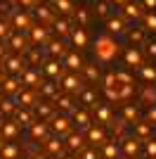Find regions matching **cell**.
Here are the masks:
<instances>
[{
    "mask_svg": "<svg viewBox=\"0 0 156 159\" xmlns=\"http://www.w3.org/2000/svg\"><path fill=\"white\" fill-rule=\"evenodd\" d=\"M118 55V43L111 36H97L95 40V57L99 62H111Z\"/></svg>",
    "mask_w": 156,
    "mask_h": 159,
    "instance_id": "6da1fadb",
    "label": "cell"
},
{
    "mask_svg": "<svg viewBox=\"0 0 156 159\" xmlns=\"http://www.w3.org/2000/svg\"><path fill=\"white\" fill-rule=\"evenodd\" d=\"M52 131L57 133V135H69L71 133V124L73 119H69V116H64V114H59V116H52Z\"/></svg>",
    "mask_w": 156,
    "mask_h": 159,
    "instance_id": "7a4b0ae2",
    "label": "cell"
},
{
    "mask_svg": "<svg viewBox=\"0 0 156 159\" xmlns=\"http://www.w3.org/2000/svg\"><path fill=\"white\" fill-rule=\"evenodd\" d=\"M0 88H2V93H5V95H14V98H17L26 86L21 83V79H2V81H0Z\"/></svg>",
    "mask_w": 156,
    "mask_h": 159,
    "instance_id": "3957f363",
    "label": "cell"
},
{
    "mask_svg": "<svg viewBox=\"0 0 156 159\" xmlns=\"http://www.w3.org/2000/svg\"><path fill=\"white\" fill-rule=\"evenodd\" d=\"M85 138L90 140L92 145H97V147H102V145L109 143V140H106V133H104L102 126H90L88 131H85Z\"/></svg>",
    "mask_w": 156,
    "mask_h": 159,
    "instance_id": "277c9868",
    "label": "cell"
},
{
    "mask_svg": "<svg viewBox=\"0 0 156 159\" xmlns=\"http://www.w3.org/2000/svg\"><path fill=\"white\" fill-rule=\"evenodd\" d=\"M14 121H17L19 126H28V128H31L33 124H36L31 107H17V112H14Z\"/></svg>",
    "mask_w": 156,
    "mask_h": 159,
    "instance_id": "5b68a950",
    "label": "cell"
},
{
    "mask_svg": "<svg viewBox=\"0 0 156 159\" xmlns=\"http://www.w3.org/2000/svg\"><path fill=\"white\" fill-rule=\"evenodd\" d=\"M62 88H64L66 93H71V95H80V90H83V86H80V79H78L76 74H69V76H64L62 79Z\"/></svg>",
    "mask_w": 156,
    "mask_h": 159,
    "instance_id": "8992f818",
    "label": "cell"
},
{
    "mask_svg": "<svg viewBox=\"0 0 156 159\" xmlns=\"http://www.w3.org/2000/svg\"><path fill=\"white\" fill-rule=\"evenodd\" d=\"M0 135H2V140H14L19 135V124L17 121H2L0 124Z\"/></svg>",
    "mask_w": 156,
    "mask_h": 159,
    "instance_id": "52a82bcc",
    "label": "cell"
},
{
    "mask_svg": "<svg viewBox=\"0 0 156 159\" xmlns=\"http://www.w3.org/2000/svg\"><path fill=\"white\" fill-rule=\"evenodd\" d=\"M43 145H45L47 154H57V157L64 154V143L59 140V135H57V138H45V140H43Z\"/></svg>",
    "mask_w": 156,
    "mask_h": 159,
    "instance_id": "ba28073f",
    "label": "cell"
},
{
    "mask_svg": "<svg viewBox=\"0 0 156 159\" xmlns=\"http://www.w3.org/2000/svg\"><path fill=\"white\" fill-rule=\"evenodd\" d=\"M19 79H21V83H24V86H28V88H40V83H43V81H40V74L33 71V69H26Z\"/></svg>",
    "mask_w": 156,
    "mask_h": 159,
    "instance_id": "9c48e42d",
    "label": "cell"
},
{
    "mask_svg": "<svg viewBox=\"0 0 156 159\" xmlns=\"http://www.w3.org/2000/svg\"><path fill=\"white\" fill-rule=\"evenodd\" d=\"M71 119H73V124H76V126L85 128V131L92 126V124H90V114L85 112V109H73V112H71Z\"/></svg>",
    "mask_w": 156,
    "mask_h": 159,
    "instance_id": "30bf717a",
    "label": "cell"
},
{
    "mask_svg": "<svg viewBox=\"0 0 156 159\" xmlns=\"http://www.w3.org/2000/svg\"><path fill=\"white\" fill-rule=\"evenodd\" d=\"M125 64L128 66H142L144 62H142V52H140V48H128L125 50Z\"/></svg>",
    "mask_w": 156,
    "mask_h": 159,
    "instance_id": "8fae6325",
    "label": "cell"
},
{
    "mask_svg": "<svg viewBox=\"0 0 156 159\" xmlns=\"http://www.w3.org/2000/svg\"><path fill=\"white\" fill-rule=\"evenodd\" d=\"M12 24H14V29H19V31H31V17H28V14L26 12H17L12 17Z\"/></svg>",
    "mask_w": 156,
    "mask_h": 159,
    "instance_id": "7c38bea8",
    "label": "cell"
},
{
    "mask_svg": "<svg viewBox=\"0 0 156 159\" xmlns=\"http://www.w3.org/2000/svg\"><path fill=\"white\" fill-rule=\"evenodd\" d=\"M64 66H66V69H71V71H83L85 62L80 60V55H78V52H69V55H66V60H64Z\"/></svg>",
    "mask_w": 156,
    "mask_h": 159,
    "instance_id": "4fadbf2b",
    "label": "cell"
},
{
    "mask_svg": "<svg viewBox=\"0 0 156 159\" xmlns=\"http://www.w3.org/2000/svg\"><path fill=\"white\" fill-rule=\"evenodd\" d=\"M10 45H12V50H17V52H28L31 48H28V40L21 36V33H12L10 36Z\"/></svg>",
    "mask_w": 156,
    "mask_h": 159,
    "instance_id": "5bb4252c",
    "label": "cell"
},
{
    "mask_svg": "<svg viewBox=\"0 0 156 159\" xmlns=\"http://www.w3.org/2000/svg\"><path fill=\"white\" fill-rule=\"evenodd\" d=\"M0 157H2V159H17V157H19V147L14 145L12 140H7V143L0 145Z\"/></svg>",
    "mask_w": 156,
    "mask_h": 159,
    "instance_id": "9a60e30c",
    "label": "cell"
},
{
    "mask_svg": "<svg viewBox=\"0 0 156 159\" xmlns=\"http://www.w3.org/2000/svg\"><path fill=\"white\" fill-rule=\"evenodd\" d=\"M132 126H135V135L140 140H149L151 138V126H154V124H149V121H137Z\"/></svg>",
    "mask_w": 156,
    "mask_h": 159,
    "instance_id": "2e32d148",
    "label": "cell"
},
{
    "mask_svg": "<svg viewBox=\"0 0 156 159\" xmlns=\"http://www.w3.org/2000/svg\"><path fill=\"white\" fill-rule=\"evenodd\" d=\"M31 138H33V140H40V143L47 138V124H45L43 119L36 121V124L31 126Z\"/></svg>",
    "mask_w": 156,
    "mask_h": 159,
    "instance_id": "e0dca14e",
    "label": "cell"
},
{
    "mask_svg": "<svg viewBox=\"0 0 156 159\" xmlns=\"http://www.w3.org/2000/svg\"><path fill=\"white\" fill-rule=\"evenodd\" d=\"M17 102H19L21 107H36L38 105V100H36V93H33V90H21L19 95H17Z\"/></svg>",
    "mask_w": 156,
    "mask_h": 159,
    "instance_id": "ac0fdd59",
    "label": "cell"
},
{
    "mask_svg": "<svg viewBox=\"0 0 156 159\" xmlns=\"http://www.w3.org/2000/svg\"><path fill=\"white\" fill-rule=\"evenodd\" d=\"M28 33H31V43H36V45H40V43H45V40H47V29L40 26V24H38V26L33 24Z\"/></svg>",
    "mask_w": 156,
    "mask_h": 159,
    "instance_id": "d6986e66",
    "label": "cell"
},
{
    "mask_svg": "<svg viewBox=\"0 0 156 159\" xmlns=\"http://www.w3.org/2000/svg\"><path fill=\"white\" fill-rule=\"evenodd\" d=\"M71 43L76 48H85V45H88V33H85L83 26H78V29L71 31Z\"/></svg>",
    "mask_w": 156,
    "mask_h": 159,
    "instance_id": "ffe728a7",
    "label": "cell"
},
{
    "mask_svg": "<svg viewBox=\"0 0 156 159\" xmlns=\"http://www.w3.org/2000/svg\"><path fill=\"white\" fill-rule=\"evenodd\" d=\"M5 64H7L5 69H7V71H12V74H24V71H26V64H24V60H21V57H10Z\"/></svg>",
    "mask_w": 156,
    "mask_h": 159,
    "instance_id": "44dd1931",
    "label": "cell"
},
{
    "mask_svg": "<svg viewBox=\"0 0 156 159\" xmlns=\"http://www.w3.org/2000/svg\"><path fill=\"white\" fill-rule=\"evenodd\" d=\"M43 71H45L50 79H59V74H62V64H59L57 60H47L45 64H43Z\"/></svg>",
    "mask_w": 156,
    "mask_h": 159,
    "instance_id": "7402d4cb",
    "label": "cell"
},
{
    "mask_svg": "<svg viewBox=\"0 0 156 159\" xmlns=\"http://www.w3.org/2000/svg\"><path fill=\"white\" fill-rule=\"evenodd\" d=\"M125 17L130 19H144V12H142V5H137V2H125Z\"/></svg>",
    "mask_w": 156,
    "mask_h": 159,
    "instance_id": "603a6c76",
    "label": "cell"
},
{
    "mask_svg": "<svg viewBox=\"0 0 156 159\" xmlns=\"http://www.w3.org/2000/svg\"><path fill=\"white\" fill-rule=\"evenodd\" d=\"M123 152L128 154V157H135L137 152H140V138H128V140H123Z\"/></svg>",
    "mask_w": 156,
    "mask_h": 159,
    "instance_id": "cb8c5ba5",
    "label": "cell"
},
{
    "mask_svg": "<svg viewBox=\"0 0 156 159\" xmlns=\"http://www.w3.org/2000/svg\"><path fill=\"white\" fill-rule=\"evenodd\" d=\"M66 147H69L71 152L83 150V135H80V133H69V138H66Z\"/></svg>",
    "mask_w": 156,
    "mask_h": 159,
    "instance_id": "d4e9b609",
    "label": "cell"
},
{
    "mask_svg": "<svg viewBox=\"0 0 156 159\" xmlns=\"http://www.w3.org/2000/svg\"><path fill=\"white\" fill-rule=\"evenodd\" d=\"M95 116H97V124H111V109L106 105L95 107Z\"/></svg>",
    "mask_w": 156,
    "mask_h": 159,
    "instance_id": "484cf974",
    "label": "cell"
},
{
    "mask_svg": "<svg viewBox=\"0 0 156 159\" xmlns=\"http://www.w3.org/2000/svg\"><path fill=\"white\" fill-rule=\"evenodd\" d=\"M106 31H111V33H123L125 31V21L121 19V17H111V19H106Z\"/></svg>",
    "mask_w": 156,
    "mask_h": 159,
    "instance_id": "4316f807",
    "label": "cell"
},
{
    "mask_svg": "<svg viewBox=\"0 0 156 159\" xmlns=\"http://www.w3.org/2000/svg\"><path fill=\"white\" fill-rule=\"evenodd\" d=\"M54 105H57L62 112H73V100H71V93H69V95H59V98L54 100Z\"/></svg>",
    "mask_w": 156,
    "mask_h": 159,
    "instance_id": "83f0119b",
    "label": "cell"
},
{
    "mask_svg": "<svg viewBox=\"0 0 156 159\" xmlns=\"http://www.w3.org/2000/svg\"><path fill=\"white\" fill-rule=\"evenodd\" d=\"M80 100H83V105L88 107H97V95H95V90H90V88H85V90H80Z\"/></svg>",
    "mask_w": 156,
    "mask_h": 159,
    "instance_id": "f1b7e54d",
    "label": "cell"
},
{
    "mask_svg": "<svg viewBox=\"0 0 156 159\" xmlns=\"http://www.w3.org/2000/svg\"><path fill=\"white\" fill-rule=\"evenodd\" d=\"M33 109H36V114H38V119H43V121H45V119H52V116H54V114H52V107L47 105V102H43V105L38 102V105L33 107Z\"/></svg>",
    "mask_w": 156,
    "mask_h": 159,
    "instance_id": "f546056e",
    "label": "cell"
},
{
    "mask_svg": "<svg viewBox=\"0 0 156 159\" xmlns=\"http://www.w3.org/2000/svg\"><path fill=\"white\" fill-rule=\"evenodd\" d=\"M40 93L45 95V98H52V100H57L59 95V88H54V83H40Z\"/></svg>",
    "mask_w": 156,
    "mask_h": 159,
    "instance_id": "4dcf8cb0",
    "label": "cell"
},
{
    "mask_svg": "<svg viewBox=\"0 0 156 159\" xmlns=\"http://www.w3.org/2000/svg\"><path fill=\"white\" fill-rule=\"evenodd\" d=\"M36 14H38L40 21H57V19H54V14L50 12V7H45V5H38V7H36Z\"/></svg>",
    "mask_w": 156,
    "mask_h": 159,
    "instance_id": "1f68e13d",
    "label": "cell"
},
{
    "mask_svg": "<svg viewBox=\"0 0 156 159\" xmlns=\"http://www.w3.org/2000/svg\"><path fill=\"white\" fill-rule=\"evenodd\" d=\"M123 116H125V121H128V124H137V121H140L137 109H135V107H130V105L123 107Z\"/></svg>",
    "mask_w": 156,
    "mask_h": 159,
    "instance_id": "d6a6232c",
    "label": "cell"
},
{
    "mask_svg": "<svg viewBox=\"0 0 156 159\" xmlns=\"http://www.w3.org/2000/svg\"><path fill=\"white\" fill-rule=\"evenodd\" d=\"M0 112H2V114H14V112H17V107H14V100L2 98V100H0Z\"/></svg>",
    "mask_w": 156,
    "mask_h": 159,
    "instance_id": "836d02e7",
    "label": "cell"
},
{
    "mask_svg": "<svg viewBox=\"0 0 156 159\" xmlns=\"http://www.w3.org/2000/svg\"><path fill=\"white\" fill-rule=\"evenodd\" d=\"M83 71H85V76H88V81H92V83H97V81H99V69H97V66L85 64Z\"/></svg>",
    "mask_w": 156,
    "mask_h": 159,
    "instance_id": "e575fe53",
    "label": "cell"
},
{
    "mask_svg": "<svg viewBox=\"0 0 156 159\" xmlns=\"http://www.w3.org/2000/svg\"><path fill=\"white\" fill-rule=\"evenodd\" d=\"M54 31H57L59 36H69V33H71V26H69L66 19H57L54 21Z\"/></svg>",
    "mask_w": 156,
    "mask_h": 159,
    "instance_id": "d590c367",
    "label": "cell"
},
{
    "mask_svg": "<svg viewBox=\"0 0 156 159\" xmlns=\"http://www.w3.org/2000/svg\"><path fill=\"white\" fill-rule=\"evenodd\" d=\"M102 150H104V159H118V147L114 145V143L102 145Z\"/></svg>",
    "mask_w": 156,
    "mask_h": 159,
    "instance_id": "8d00e7d4",
    "label": "cell"
},
{
    "mask_svg": "<svg viewBox=\"0 0 156 159\" xmlns=\"http://www.w3.org/2000/svg\"><path fill=\"white\" fill-rule=\"evenodd\" d=\"M54 5H57V10H59L62 14H71V12H73L71 0H54Z\"/></svg>",
    "mask_w": 156,
    "mask_h": 159,
    "instance_id": "74e56055",
    "label": "cell"
},
{
    "mask_svg": "<svg viewBox=\"0 0 156 159\" xmlns=\"http://www.w3.org/2000/svg\"><path fill=\"white\" fill-rule=\"evenodd\" d=\"M132 93H135V86H132V83H125V86L118 88V98H121V100L132 98Z\"/></svg>",
    "mask_w": 156,
    "mask_h": 159,
    "instance_id": "f35d334b",
    "label": "cell"
},
{
    "mask_svg": "<svg viewBox=\"0 0 156 159\" xmlns=\"http://www.w3.org/2000/svg\"><path fill=\"white\" fill-rule=\"evenodd\" d=\"M144 29L156 33V14L154 12H147V14H144Z\"/></svg>",
    "mask_w": 156,
    "mask_h": 159,
    "instance_id": "ab89813d",
    "label": "cell"
},
{
    "mask_svg": "<svg viewBox=\"0 0 156 159\" xmlns=\"http://www.w3.org/2000/svg\"><path fill=\"white\" fill-rule=\"evenodd\" d=\"M76 19H78V24H80V26H88V21H90V12H88L85 7H78Z\"/></svg>",
    "mask_w": 156,
    "mask_h": 159,
    "instance_id": "60d3db41",
    "label": "cell"
},
{
    "mask_svg": "<svg viewBox=\"0 0 156 159\" xmlns=\"http://www.w3.org/2000/svg\"><path fill=\"white\" fill-rule=\"evenodd\" d=\"M140 74H142L147 81H156V69L154 66H147V64H142L140 66Z\"/></svg>",
    "mask_w": 156,
    "mask_h": 159,
    "instance_id": "b9f144b4",
    "label": "cell"
},
{
    "mask_svg": "<svg viewBox=\"0 0 156 159\" xmlns=\"http://www.w3.org/2000/svg\"><path fill=\"white\" fill-rule=\"evenodd\" d=\"M118 86V79H116V71H109L104 76V88H116Z\"/></svg>",
    "mask_w": 156,
    "mask_h": 159,
    "instance_id": "7bdbcfd3",
    "label": "cell"
},
{
    "mask_svg": "<svg viewBox=\"0 0 156 159\" xmlns=\"http://www.w3.org/2000/svg\"><path fill=\"white\" fill-rule=\"evenodd\" d=\"M47 48H50V55H62L64 52V43H62V40H52Z\"/></svg>",
    "mask_w": 156,
    "mask_h": 159,
    "instance_id": "ee69618b",
    "label": "cell"
},
{
    "mask_svg": "<svg viewBox=\"0 0 156 159\" xmlns=\"http://www.w3.org/2000/svg\"><path fill=\"white\" fill-rule=\"evenodd\" d=\"M130 40H132L135 45L144 43V31H140V29H137V31H130Z\"/></svg>",
    "mask_w": 156,
    "mask_h": 159,
    "instance_id": "f6af8a7d",
    "label": "cell"
},
{
    "mask_svg": "<svg viewBox=\"0 0 156 159\" xmlns=\"http://www.w3.org/2000/svg\"><path fill=\"white\" fill-rule=\"evenodd\" d=\"M116 79L121 86H125V83H132V76H130L128 71H116Z\"/></svg>",
    "mask_w": 156,
    "mask_h": 159,
    "instance_id": "bcb514c9",
    "label": "cell"
},
{
    "mask_svg": "<svg viewBox=\"0 0 156 159\" xmlns=\"http://www.w3.org/2000/svg\"><path fill=\"white\" fill-rule=\"evenodd\" d=\"M147 143V157H154L156 159V140L149 138V140H144Z\"/></svg>",
    "mask_w": 156,
    "mask_h": 159,
    "instance_id": "7dc6e473",
    "label": "cell"
},
{
    "mask_svg": "<svg viewBox=\"0 0 156 159\" xmlns=\"http://www.w3.org/2000/svg\"><path fill=\"white\" fill-rule=\"evenodd\" d=\"M97 14L99 17H106V14H109V2H106V0H99L97 2Z\"/></svg>",
    "mask_w": 156,
    "mask_h": 159,
    "instance_id": "c3c4849f",
    "label": "cell"
},
{
    "mask_svg": "<svg viewBox=\"0 0 156 159\" xmlns=\"http://www.w3.org/2000/svg\"><path fill=\"white\" fill-rule=\"evenodd\" d=\"M80 159H99L97 150H80Z\"/></svg>",
    "mask_w": 156,
    "mask_h": 159,
    "instance_id": "681fc988",
    "label": "cell"
},
{
    "mask_svg": "<svg viewBox=\"0 0 156 159\" xmlns=\"http://www.w3.org/2000/svg\"><path fill=\"white\" fill-rule=\"evenodd\" d=\"M10 24L7 21H0V38H7V36H12V31H10Z\"/></svg>",
    "mask_w": 156,
    "mask_h": 159,
    "instance_id": "f907efd6",
    "label": "cell"
},
{
    "mask_svg": "<svg viewBox=\"0 0 156 159\" xmlns=\"http://www.w3.org/2000/svg\"><path fill=\"white\" fill-rule=\"evenodd\" d=\"M28 60H31V64H40V62H43V57H40L38 50H28Z\"/></svg>",
    "mask_w": 156,
    "mask_h": 159,
    "instance_id": "816d5d0a",
    "label": "cell"
},
{
    "mask_svg": "<svg viewBox=\"0 0 156 159\" xmlns=\"http://www.w3.org/2000/svg\"><path fill=\"white\" fill-rule=\"evenodd\" d=\"M104 93H106L109 100H121L118 98V88H104Z\"/></svg>",
    "mask_w": 156,
    "mask_h": 159,
    "instance_id": "f5cc1de1",
    "label": "cell"
},
{
    "mask_svg": "<svg viewBox=\"0 0 156 159\" xmlns=\"http://www.w3.org/2000/svg\"><path fill=\"white\" fill-rule=\"evenodd\" d=\"M147 121H149V124H156V105L147 112Z\"/></svg>",
    "mask_w": 156,
    "mask_h": 159,
    "instance_id": "db71d44e",
    "label": "cell"
},
{
    "mask_svg": "<svg viewBox=\"0 0 156 159\" xmlns=\"http://www.w3.org/2000/svg\"><path fill=\"white\" fill-rule=\"evenodd\" d=\"M147 52H149L151 57H156V43H149V45H147Z\"/></svg>",
    "mask_w": 156,
    "mask_h": 159,
    "instance_id": "11a10c76",
    "label": "cell"
},
{
    "mask_svg": "<svg viewBox=\"0 0 156 159\" xmlns=\"http://www.w3.org/2000/svg\"><path fill=\"white\" fill-rule=\"evenodd\" d=\"M144 7H149V10H156V0H144Z\"/></svg>",
    "mask_w": 156,
    "mask_h": 159,
    "instance_id": "9f6ffc18",
    "label": "cell"
},
{
    "mask_svg": "<svg viewBox=\"0 0 156 159\" xmlns=\"http://www.w3.org/2000/svg\"><path fill=\"white\" fill-rule=\"evenodd\" d=\"M19 5H24V7H31V5H33V0H19Z\"/></svg>",
    "mask_w": 156,
    "mask_h": 159,
    "instance_id": "6f0895ef",
    "label": "cell"
},
{
    "mask_svg": "<svg viewBox=\"0 0 156 159\" xmlns=\"http://www.w3.org/2000/svg\"><path fill=\"white\" fill-rule=\"evenodd\" d=\"M109 2H111V5H118V7L125 5V0H109Z\"/></svg>",
    "mask_w": 156,
    "mask_h": 159,
    "instance_id": "680465c9",
    "label": "cell"
},
{
    "mask_svg": "<svg viewBox=\"0 0 156 159\" xmlns=\"http://www.w3.org/2000/svg\"><path fill=\"white\" fill-rule=\"evenodd\" d=\"M59 159H76V157H73V154H62Z\"/></svg>",
    "mask_w": 156,
    "mask_h": 159,
    "instance_id": "91938a15",
    "label": "cell"
},
{
    "mask_svg": "<svg viewBox=\"0 0 156 159\" xmlns=\"http://www.w3.org/2000/svg\"><path fill=\"white\" fill-rule=\"evenodd\" d=\"M5 57V48H2V43H0V60Z\"/></svg>",
    "mask_w": 156,
    "mask_h": 159,
    "instance_id": "94428289",
    "label": "cell"
},
{
    "mask_svg": "<svg viewBox=\"0 0 156 159\" xmlns=\"http://www.w3.org/2000/svg\"><path fill=\"white\" fill-rule=\"evenodd\" d=\"M5 79V66H0V81Z\"/></svg>",
    "mask_w": 156,
    "mask_h": 159,
    "instance_id": "6125c7cd",
    "label": "cell"
},
{
    "mask_svg": "<svg viewBox=\"0 0 156 159\" xmlns=\"http://www.w3.org/2000/svg\"><path fill=\"white\" fill-rule=\"evenodd\" d=\"M40 159H47V157H40Z\"/></svg>",
    "mask_w": 156,
    "mask_h": 159,
    "instance_id": "be15d7a7",
    "label": "cell"
},
{
    "mask_svg": "<svg viewBox=\"0 0 156 159\" xmlns=\"http://www.w3.org/2000/svg\"><path fill=\"white\" fill-rule=\"evenodd\" d=\"M0 140H2V135H0Z\"/></svg>",
    "mask_w": 156,
    "mask_h": 159,
    "instance_id": "e7e4bbea",
    "label": "cell"
},
{
    "mask_svg": "<svg viewBox=\"0 0 156 159\" xmlns=\"http://www.w3.org/2000/svg\"><path fill=\"white\" fill-rule=\"evenodd\" d=\"M128 159H132V157H128Z\"/></svg>",
    "mask_w": 156,
    "mask_h": 159,
    "instance_id": "03108f58",
    "label": "cell"
},
{
    "mask_svg": "<svg viewBox=\"0 0 156 159\" xmlns=\"http://www.w3.org/2000/svg\"><path fill=\"white\" fill-rule=\"evenodd\" d=\"M0 124H2V121H0Z\"/></svg>",
    "mask_w": 156,
    "mask_h": 159,
    "instance_id": "003e7915",
    "label": "cell"
}]
</instances>
